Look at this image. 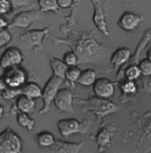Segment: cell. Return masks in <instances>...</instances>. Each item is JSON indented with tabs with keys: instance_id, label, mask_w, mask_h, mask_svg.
Segmentation results:
<instances>
[{
	"instance_id": "obj_1",
	"label": "cell",
	"mask_w": 151,
	"mask_h": 153,
	"mask_svg": "<svg viewBox=\"0 0 151 153\" xmlns=\"http://www.w3.org/2000/svg\"><path fill=\"white\" fill-rule=\"evenodd\" d=\"M81 102L84 105L83 109L95 112V114L100 118L110 113H113L118 110V106L107 100V98H102L96 96L91 97L86 100H81Z\"/></svg>"
},
{
	"instance_id": "obj_2",
	"label": "cell",
	"mask_w": 151,
	"mask_h": 153,
	"mask_svg": "<svg viewBox=\"0 0 151 153\" xmlns=\"http://www.w3.org/2000/svg\"><path fill=\"white\" fill-rule=\"evenodd\" d=\"M22 151L21 138L12 128L0 132V153H19Z\"/></svg>"
},
{
	"instance_id": "obj_3",
	"label": "cell",
	"mask_w": 151,
	"mask_h": 153,
	"mask_svg": "<svg viewBox=\"0 0 151 153\" xmlns=\"http://www.w3.org/2000/svg\"><path fill=\"white\" fill-rule=\"evenodd\" d=\"M57 125L59 134L64 137H68L74 134H86L91 127V120H87L80 122L76 119H65L60 120Z\"/></svg>"
},
{
	"instance_id": "obj_4",
	"label": "cell",
	"mask_w": 151,
	"mask_h": 153,
	"mask_svg": "<svg viewBox=\"0 0 151 153\" xmlns=\"http://www.w3.org/2000/svg\"><path fill=\"white\" fill-rule=\"evenodd\" d=\"M100 45L94 39H85L80 42L76 47V55L78 57V63H89L94 62L98 57Z\"/></svg>"
},
{
	"instance_id": "obj_5",
	"label": "cell",
	"mask_w": 151,
	"mask_h": 153,
	"mask_svg": "<svg viewBox=\"0 0 151 153\" xmlns=\"http://www.w3.org/2000/svg\"><path fill=\"white\" fill-rule=\"evenodd\" d=\"M64 81L65 80L63 78H60L53 74V76L47 82V83L43 88L42 97L43 100V106L39 111L40 114H43L50 110V105L53 102L58 91L59 90Z\"/></svg>"
},
{
	"instance_id": "obj_6",
	"label": "cell",
	"mask_w": 151,
	"mask_h": 153,
	"mask_svg": "<svg viewBox=\"0 0 151 153\" xmlns=\"http://www.w3.org/2000/svg\"><path fill=\"white\" fill-rule=\"evenodd\" d=\"M4 70L5 72L3 76L5 79L8 87L20 88L27 82V75L21 67L19 66H13Z\"/></svg>"
},
{
	"instance_id": "obj_7",
	"label": "cell",
	"mask_w": 151,
	"mask_h": 153,
	"mask_svg": "<svg viewBox=\"0 0 151 153\" xmlns=\"http://www.w3.org/2000/svg\"><path fill=\"white\" fill-rule=\"evenodd\" d=\"M53 103L59 111L72 113L73 111V93L68 88H59Z\"/></svg>"
},
{
	"instance_id": "obj_8",
	"label": "cell",
	"mask_w": 151,
	"mask_h": 153,
	"mask_svg": "<svg viewBox=\"0 0 151 153\" xmlns=\"http://www.w3.org/2000/svg\"><path fill=\"white\" fill-rule=\"evenodd\" d=\"M23 56L21 51L16 47L6 49L0 57V66L4 69L20 66L22 63Z\"/></svg>"
},
{
	"instance_id": "obj_9",
	"label": "cell",
	"mask_w": 151,
	"mask_h": 153,
	"mask_svg": "<svg viewBox=\"0 0 151 153\" xmlns=\"http://www.w3.org/2000/svg\"><path fill=\"white\" fill-rule=\"evenodd\" d=\"M93 92L96 97L108 99L114 95L115 85L107 78H98L93 84Z\"/></svg>"
},
{
	"instance_id": "obj_10",
	"label": "cell",
	"mask_w": 151,
	"mask_h": 153,
	"mask_svg": "<svg viewBox=\"0 0 151 153\" xmlns=\"http://www.w3.org/2000/svg\"><path fill=\"white\" fill-rule=\"evenodd\" d=\"M39 18H40V12L37 11L22 12L14 17L9 27H27L33 22L37 21Z\"/></svg>"
},
{
	"instance_id": "obj_11",
	"label": "cell",
	"mask_w": 151,
	"mask_h": 153,
	"mask_svg": "<svg viewBox=\"0 0 151 153\" xmlns=\"http://www.w3.org/2000/svg\"><path fill=\"white\" fill-rule=\"evenodd\" d=\"M141 21L142 17L141 15L134 14L131 12H126L120 16L118 22V26L124 31L132 32L138 27Z\"/></svg>"
},
{
	"instance_id": "obj_12",
	"label": "cell",
	"mask_w": 151,
	"mask_h": 153,
	"mask_svg": "<svg viewBox=\"0 0 151 153\" xmlns=\"http://www.w3.org/2000/svg\"><path fill=\"white\" fill-rule=\"evenodd\" d=\"M84 142L81 143H69L61 140H56L55 143L49 148V152L56 153H78L84 145Z\"/></svg>"
},
{
	"instance_id": "obj_13",
	"label": "cell",
	"mask_w": 151,
	"mask_h": 153,
	"mask_svg": "<svg viewBox=\"0 0 151 153\" xmlns=\"http://www.w3.org/2000/svg\"><path fill=\"white\" fill-rule=\"evenodd\" d=\"M94 4V9H95V13H94V16H93V22L95 23V27L98 28V30L103 33L105 36H108L110 34V31L107 27V22L105 20V16L104 13L102 10V7L100 5V3L98 0L96 1H93Z\"/></svg>"
},
{
	"instance_id": "obj_14",
	"label": "cell",
	"mask_w": 151,
	"mask_h": 153,
	"mask_svg": "<svg viewBox=\"0 0 151 153\" xmlns=\"http://www.w3.org/2000/svg\"><path fill=\"white\" fill-rule=\"evenodd\" d=\"M131 58V51L129 49L122 47L117 49L110 57V63L111 65L118 68L125 66Z\"/></svg>"
},
{
	"instance_id": "obj_15",
	"label": "cell",
	"mask_w": 151,
	"mask_h": 153,
	"mask_svg": "<svg viewBox=\"0 0 151 153\" xmlns=\"http://www.w3.org/2000/svg\"><path fill=\"white\" fill-rule=\"evenodd\" d=\"M141 75V72L139 66L137 64H131V65L125 66L122 70H120L118 72L117 80L119 81L123 77H125V79L135 81V80L140 79Z\"/></svg>"
},
{
	"instance_id": "obj_16",
	"label": "cell",
	"mask_w": 151,
	"mask_h": 153,
	"mask_svg": "<svg viewBox=\"0 0 151 153\" xmlns=\"http://www.w3.org/2000/svg\"><path fill=\"white\" fill-rule=\"evenodd\" d=\"M16 107L21 112L30 114L36 107V102L34 98H31L24 94H21L16 99Z\"/></svg>"
},
{
	"instance_id": "obj_17",
	"label": "cell",
	"mask_w": 151,
	"mask_h": 153,
	"mask_svg": "<svg viewBox=\"0 0 151 153\" xmlns=\"http://www.w3.org/2000/svg\"><path fill=\"white\" fill-rule=\"evenodd\" d=\"M47 31H48V28H46L44 30H39V29L31 30V31H28L26 34H24L20 38H21L22 41H26L28 44L40 46L42 44L43 37H44V35L46 34Z\"/></svg>"
},
{
	"instance_id": "obj_18",
	"label": "cell",
	"mask_w": 151,
	"mask_h": 153,
	"mask_svg": "<svg viewBox=\"0 0 151 153\" xmlns=\"http://www.w3.org/2000/svg\"><path fill=\"white\" fill-rule=\"evenodd\" d=\"M21 94H24L31 98L37 99L42 97L43 88L34 82H26L21 87Z\"/></svg>"
},
{
	"instance_id": "obj_19",
	"label": "cell",
	"mask_w": 151,
	"mask_h": 153,
	"mask_svg": "<svg viewBox=\"0 0 151 153\" xmlns=\"http://www.w3.org/2000/svg\"><path fill=\"white\" fill-rule=\"evenodd\" d=\"M36 140L38 146L45 149L50 148L56 142V138L53 135V134L49 131L40 132L39 134H36Z\"/></svg>"
},
{
	"instance_id": "obj_20",
	"label": "cell",
	"mask_w": 151,
	"mask_h": 153,
	"mask_svg": "<svg viewBox=\"0 0 151 153\" xmlns=\"http://www.w3.org/2000/svg\"><path fill=\"white\" fill-rule=\"evenodd\" d=\"M111 142V132L108 128H104L95 135V143L99 148V151H103L104 148L110 147Z\"/></svg>"
},
{
	"instance_id": "obj_21",
	"label": "cell",
	"mask_w": 151,
	"mask_h": 153,
	"mask_svg": "<svg viewBox=\"0 0 151 153\" xmlns=\"http://www.w3.org/2000/svg\"><path fill=\"white\" fill-rule=\"evenodd\" d=\"M51 69L53 71V74L56 76H58L60 78H63L65 80V72L68 68V66L65 62L57 58H52L50 61Z\"/></svg>"
},
{
	"instance_id": "obj_22",
	"label": "cell",
	"mask_w": 151,
	"mask_h": 153,
	"mask_svg": "<svg viewBox=\"0 0 151 153\" xmlns=\"http://www.w3.org/2000/svg\"><path fill=\"white\" fill-rule=\"evenodd\" d=\"M96 80V72L92 69H86L81 73V75L77 81L80 85L82 86H91Z\"/></svg>"
},
{
	"instance_id": "obj_23",
	"label": "cell",
	"mask_w": 151,
	"mask_h": 153,
	"mask_svg": "<svg viewBox=\"0 0 151 153\" xmlns=\"http://www.w3.org/2000/svg\"><path fill=\"white\" fill-rule=\"evenodd\" d=\"M17 122L19 123V125L24 128L25 129H27V131L31 132L33 131L36 122L35 120L29 116L28 113L26 112H20L17 115Z\"/></svg>"
},
{
	"instance_id": "obj_24",
	"label": "cell",
	"mask_w": 151,
	"mask_h": 153,
	"mask_svg": "<svg viewBox=\"0 0 151 153\" xmlns=\"http://www.w3.org/2000/svg\"><path fill=\"white\" fill-rule=\"evenodd\" d=\"M37 3L40 12H58L59 6L57 0H38Z\"/></svg>"
},
{
	"instance_id": "obj_25",
	"label": "cell",
	"mask_w": 151,
	"mask_h": 153,
	"mask_svg": "<svg viewBox=\"0 0 151 153\" xmlns=\"http://www.w3.org/2000/svg\"><path fill=\"white\" fill-rule=\"evenodd\" d=\"M120 89L122 91V93L125 96L127 95H132L135 94L137 92V84L135 83L134 81L128 80V79H125L121 82V83L119 84Z\"/></svg>"
},
{
	"instance_id": "obj_26",
	"label": "cell",
	"mask_w": 151,
	"mask_h": 153,
	"mask_svg": "<svg viewBox=\"0 0 151 153\" xmlns=\"http://www.w3.org/2000/svg\"><path fill=\"white\" fill-rule=\"evenodd\" d=\"M81 69L76 66H68L66 72H65V78L69 82L71 83H74L77 82L80 75H81Z\"/></svg>"
},
{
	"instance_id": "obj_27",
	"label": "cell",
	"mask_w": 151,
	"mask_h": 153,
	"mask_svg": "<svg viewBox=\"0 0 151 153\" xmlns=\"http://www.w3.org/2000/svg\"><path fill=\"white\" fill-rule=\"evenodd\" d=\"M21 94V88H15L7 87L4 90L1 91V96L4 99L12 100L16 97H19Z\"/></svg>"
},
{
	"instance_id": "obj_28",
	"label": "cell",
	"mask_w": 151,
	"mask_h": 153,
	"mask_svg": "<svg viewBox=\"0 0 151 153\" xmlns=\"http://www.w3.org/2000/svg\"><path fill=\"white\" fill-rule=\"evenodd\" d=\"M12 35L11 33L4 28H0V48H3L11 43Z\"/></svg>"
},
{
	"instance_id": "obj_29",
	"label": "cell",
	"mask_w": 151,
	"mask_h": 153,
	"mask_svg": "<svg viewBox=\"0 0 151 153\" xmlns=\"http://www.w3.org/2000/svg\"><path fill=\"white\" fill-rule=\"evenodd\" d=\"M63 61L68 66H76L78 64V57L75 52L68 51L66 52L63 57Z\"/></svg>"
},
{
	"instance_id": "obj_30",
	"label": "cell",
	"mask_w": 151,
	"mask_h": 153,
	"mask_svg": "<svg viewBox=\"0 0 151 153\" xmlns=\"http://www.w3.org/2000/svg\"><path fill=\"white\" fill-rule=\"evenodd\" d=\"M138 66L141 69V75L143 76H149L151 75V61L149 59H145L139 62Z\"/></svg>"
},
{
	"instance_id": "obj_31",
	"label": "cell",
	"mask_w": 151,
	"mask_h": 153,
	"mask_svg": "<svg viewBox=\"0 0 151 153\" xmlns=\"http://www.w3.org/2000/svg\"><path fill=\"white\" fill-rule=\"evenodd\" d=\"M141 90L151 94V75L149 76H143L141 79Z\"/></svg>"
},
{
	"instance_id": "obj_32",
	"label": "cell",
	"mask_w": 151,
	"mask_h": 153,
	"mask_svg": "<svg viewBox=\"0 0 151 153\" xmlns=\"http://www.w3.org/2000/svg\"><path fill=\"white\" fill-rule=\"evenodd\" d=\"M13 4L10 0H0V14H4L11 11Z\"/></svg>"
},
{
	"instance_id": "obj_33",
	"label": "cell",
	"mask_w": 151,
	"mask_h": 153,
	"mask_svg": "<svg viewBox=\"0 0 151 153\" xmlns=\"http://www.w3.org/2000/svg\"><path fill=\"white\" fill-rule=\"evenodd\" d=\"M57 2H58V4L59 8L66 9V8H69L72 5L73 0H57Z\"/></svg>"
},
{
	"instance_id": "obj_34",
	"label": "cell",
	"mask_w": 151,
	"mask_h": 153,
	"mask_svg": "<svg viewBox=\"0 0 151 153\" xmlns=\"http://www.w3.org/2000/svg\"><path fill=\"white\" fill-rule=\"evenodd\" d=\"M7 87H8V85L6 83V81H5L4 77V76H1L0 77V92L3 91V90H4Z\"/></svg>"
},
{
	"instance_id": "obj_35",
	"label": "cell",
	"mask_w": 151,
	"mask_h": 153,
	"mask_svg": "<svg viewBox=\"0 0 151 153\" xmlns=\"http://www.w3.org/2000/svg\"><path fill=\"white\" fill-rule=\"evenodd\" d=\"M4 107H3V105H0V119L4 116Z\"/></svg>"
},
{
	"instance_id": "obj_36",
	"label": "cell",
	"mask_w": 151,
	"mask_h": 153,
	"mask_svg": "<svg viewBox=\"0 0 151 153\" xmlns=\"http://www.w3.org/2000/svg\"><path fill=\"white\" fill-rule=\"evenodd\" d=\"M148 59L151 61V48L149 50V51H148Z\"/></svg>"
}]
</instances>
